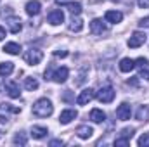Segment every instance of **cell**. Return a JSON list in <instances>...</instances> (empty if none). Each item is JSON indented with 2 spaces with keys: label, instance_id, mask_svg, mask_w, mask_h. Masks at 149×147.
Segmentation results:
<instances>
[{
  "label": "cell",
  "instance_id": "cell-6",
  "mask_svg": "<svg viewBox=\"0 0 149 147\" xmlns=\"http://www.w3.org/2000/svg\"><path fill=\"white\" fill-rule=\"evenodd\" d=\"M94 97H95V92H94L92 88H85V90L80 92V95H78V99H76V104H78V106H85V104H88Z\"/></svg>",
  "mask_w": 149,
  "mask_h": 147
},
{
  "label": "cell",
  "instance_id": "cell-17",
  "mask_svg": "<svg viewBox=\"0 0 149 147\" xmlns=\"http://www.w3.org/2000/svg\"><path fill=\"white\" fill-rule=\"evenodd\" d=\"M9 112H12V114H17V112H21V109H19V107H16V106H12V104L2 102V104H0V116H5V118H9V116H7Z\"/></svg>",
  "mask_w": 149,
  "mask_h": 147
},
{
  "label": "cell",
  "instance_id": "cell-4",
  "mask_svg": "<svg viewBox=\"0 0 149 147\" xmlns=\"http://www.w3.org/2000/svg\"><path fill=\"white\" fill-rule=\"evenodd\" d=\"M146 40H148V35H146L144 31H135V33H132V37L128 38L127 45H128L130 49H137V47L144 45Z\"/></svg>",
  "mask_w": 149,
  "mask_h": 147
},
{
  "label": "cell",
  "instance_id": "cell-24",
  "mask_svg": "<svg viewBox=\"0 0 149 147\" xmlns=\"http://www.w3.org/2000/svg\"><path fill=\"white\" fill-rule=\"evenodd\" d=\"M14 71V62H0V76H9Z\"/></svg>",
  "mask_w": 149,
  "mask_h": 147
},
{
  "label": "cell",
  "instance_id": "cell-15",
  "mask_svg": "<svg viewBox=\"0 0 149 147\" xmlns=\"http://www.w3.org/2000/svg\"><path fill=\"white\" fill-rule=\"evenodd\" d=\"M5 92L9 94V97H12V99H17L19 97V87H17V83L16 81H7L5 83Z\"/></svg>",
  "mask_w": 149,
  "mask_h": 147
},
{
  "label": "cell",
  "instance_id": "cell-14",
  "mask_svg": "<svg viewBox=\"0 0 149 147\" xmlns=\"http://www.w3.org/2000/svg\"><path fill=\"white\" fill-rule=\"evenodd\" d=\"M134 68H135V61H134V59H130V57H123V59L120 61V71H123V73H130Z\"/></svg>",
  "mask_w": 149,
  "mask_h": 147
},
{
  "label": "cell",
  "instance_id": "cell-5",
  "mask_svg": "<svg viewBox=\"0 0 149 147\" xmlns=\"http://www.w3.org/2000/svg\"><path fill=\"white\" fill-rule=\"evenodd\" d=\"M134 128H123L121 132H120V137H116L114 139V146H128L130 144V139L134 137Z\"/></svg>",
  "mask_w": 149,
  "mask_h": 147
},
{
  "label": "cell",
  "instance_id": "cell-37",
  "mask_svg": "<svg viewBox=\"0 0 149 147\" xmlns=\"http://www.w3.org/2000/svg\"><path fill=\"white\" fill-rule=\"evenodd\" d=\"M9 121V118H5V116H0V123H7Z\"/></svg>",
  "mask_w": 149,
  "mask_h": 147
},
{
  "label": "cell",
  "instance_id": "cell-26",
  "mask_svg": "<svg viewBox=\"0 0 149 147\" xmlns=\"http://www.w3.org/2000/svg\"><path fill=\"white\" fill-rule=\"evenodd\" d=\"M24 88L30 90V92L37 90L38 88V80L37 78H26V80H24Z\"/></svg>",
  "mask_w": 149,
  "mask_h": 147
},
{
  "label": "cell",
  "instance_id": "cell-28",
  "mask_svg": "<svg viewBox=\"0 0 149 147\" xmlns=\"http://www.w3.org/2000/svg\"><path fill=\"white\" fill-rule=\"evenodd\" d=\"M137 146H139V147H149V133H144V135H141V137H139Z\"/></svg>",
  "mask_w": 149,
  "mask_h": 147
},
{
  "label": "cell",
  "instance_id": "cell-34",
  "mask_svg": "<svg viewBox=\"0 0 149 147\" xmlns=\"http://www.w3.org/2000/svg\"><path fill=\"white\" fill-rule=\"evenodd\" d=\"M139 7H141V9H148L149 7V0H139Z\"/></svg>",
  "mask_w": 149,
  "mask_h": 147
},
{
  "label": "cell",
  "instance_id": "cell-27",
  "mask_svg": "<svg viewBox=\"0 0 149 147\" xmlns=\"http://www.w3.org/2000/svg\"><path fill=\"white\" fill-rule=\"evenodd\" d=\"M12 142H14L16 146H26V142H28V140H26V135H24V133H16Z\"/></svg>",
  "mask_w": 149,
  "mask_h": 147
},
{
  "label": "cell",
  "instance_id": "cell-32",
  "mask_svg": "<svg viewBox=\"0 0 149 147\" xmlns=\"http://www.w3.org/2000/svg\"><path fill=\"white\" fill-rule=\"evenodd\" d=\"M139 26H141V28H149V17H144V19H141Z\"/></svg>",
  "mask_w": 149,
  "mask_h": 147
},
{
  "label": "cell",
  "instance_id": "cell-36",
  "mask_svg": "<svg viewBox=\"0 0 149 147\" xmlns=\"http://www.w3.org/2000/svg\"><path fill=\"white\" fill-rule=\"evenodd\" d=\"M3 38H5V30H3V28L0 26V42H2Z\"/></svg>",
  "mask_w": 149,
  "mask_h": 147
},
{
  "label": "cell",
  "instance_id": "cell-8",
  "mask_svg": "<svg viewBox=\"0 0 149 147\" xmlns=\"http://www.w3.org/2000/svg\"><path fill=\"white\" fill-rule=\"evenodd\" d=\"M47 19H49V23H50V24L57 26V24H61V23L64 21V12H63L61 9L50 10V12H49V16H47Z\"/></svg>",
  "mask_w": 149,
  "mask_h": 147
},
{
  "label": "cell",
  "instance_id": "cell-33",
  "mask_svg": "<svg viewBox=\"0 0 149 147\" xmlns=\"http://www.w3.org/2000/svg\"><path fill=\"white\" fill-rule=\"evenodd\" d=\"M139 78H144V80H149V71H148V68L146 69H141V76Z\"/></svg>",
  "mask_w": 149,
  "mask_h": 147
},
{
  "label": "cell",
  "instance_id": "cell-12",
  "mask_svg": "<svg viewBox=\"0 0 149 147\" xmlns=\"http://www.w3.org/2000/svg\"><path fill=\"white\" fill-rule=\"evenodd\" d=\"M7 26H9L10 33H19V31H21V28H23L21 19H19V17H16V16H10V17L7 19Z\"/></svg>",
  "mask_w": 149,
  "mask_h": 147
},
{
  "label": "cell",
  "instance_id": "cell-22",
  "mask_svg": "<svg viewBox=\"0 0 149 147\" xmlns=\"http://www.w3.org/2000/svg\"><path fill=\"white\" fill-rule=\"evenodd\" d=\"M66 9L71 12V16H80V12H81V3H80V2H68V3H66Z\"/></svg>",
  "mask_w": 149,
  "mask_h": 147
},
{
  "label": "cell",
  "instance_id": "cell-3",
  "mask_svg": "<svg viewBox=\"0 0 149 147\" xmlns=\"http://www.w3.org/2000/svg\"><path fill=\"white\" fill-rule=\"evenodd\" d=\"M114 95H116V92H114V88L113 87H102L97 94H95V97H97V101L99 102H104V104H109L113 102V99H114Z\"/></svg>",
  "mask_w": 149,
  "mask_h": 147
},
{
  "label": "cell",
  "instance_id": "cell-16",
  "mask_svg": "<svg viewBox=\"0 0 149 147\" xmlns=\"http://www.w3.org/2000/svg\"><path fill=\"white\" fill-rule=\"evenodd\" d=\"M92 133H94V130H92V126H88V125H81V126L76 128V135H78L80 139H83V140L90 139Z\"/></svg>",
  "mask_w": 149,
  "mask_h": 147
},
{
  "label": "cell",
  "instance_id": "cell-30",
  "mask_svg": "<svg viewBox=\"0 0 149 147\" xmlns=\"http://www.w3.org/2000/svg\"><path fill=\"white\" fill-rule=\"evenodd\" d=\"M63 101H64V102H71V101H73V94H71L70 90H66L64 95H63Z\"/></svg>",
  "mask_w": 149,
  "mask_h": 147
},
{
  "label": "cell",
  "instance_id": "cell-11",
  "mask_svg": "<svg viewBox=\"0 0 149 147\" xmlns=\"http://www.w3.org/2000/svg\"><path fill=\"white\" fill-rule=\"evenodd\" d=\"M76 116H78V112L74 109H64L61 112V116H59V121H61V125H68V123L73 121Z\"/></svg>",
  "mask_w": 149,
  "mask_h": 147
},
{
  "label": "cell",
  "instance_id": "cell-29",
  "mask_svg": "<svg viewBox=\"0 0 149 147\" xmlns=\"http://www.w3.org/2000/svg\"><path fill=\"white\" fill-rule=\"evenodd\" d=\"M149 64V61L146 57H139V59H135V68H139V69H146Z\"/></svg>",
  "mask_w": 149,
  "mask_h": 147
},
{
  "label": "cell",
  "instance_id": "cell-39",
  "mask_svg": "<svg viewBox=\"0 0 149 147\" xmlns=\"http://www.w3.org/2000/svg\"><path fill=\"white\" fill-rule=\"evenodd\" d=\"M56 2H57V3H61V5H63V3H66V2H68V0H56Z\"/></svg>",
  "mask_w": 149,
  "mask_h": 147
},
{
  "label": "cell",
  "instance_id": "cell-7",
  "mask_svg": "<svg viewBox=\"0 0 149 147\" xmlns=\"http://www.w3.org/2000/svg\"><path fill=\"white\" fill-rule=\"evenodd\" d=\"M116 116H118V119H121V121L130 119V116H132V107H130V104H127V102L120 104L118 109H116Z\"/></svg>",
  "mask_w": 149,
  "mask_h": 147
},
{
  "label": "cell",
  "instance_id": "cell-13",
  "mask_svg": "<svg viewBox=\"0 0 149 147\" xmlns=\"http://www.w3.org/2000/svg\"><path fill=\"white\" fill-rule=\"evenodd\" d=\"M40 10H42V5H40L38 0H30L26 3V14L28 16H38Z\"/></svg>",
  "mask_w": 149,
  "mask_h": 147
},
{
  "label": "cell",
  "instance_id": "cell-31",
  "mask_svg": "<svg viewBox=\"0 0 149 147\" xmlns=\"http://www.w3.org/2000/svg\"><path fill=\"white\" fill-rule=\"evenodd\" d=\"M54 55H56V57H66V55H68V50H56Z\"/></svg>",
  "mask_w": 149,
  "mask_h": 147
},
{
  "label": "cell",
  "instance_id": "cell-10",
  "mask_svg": "<svg viewBox=\"0 0 149 147\" xmlns=\"http://www.w3.org/2000/svg\"><path fill=\"white\" fill-rule=\"evenodd\" d=\"M68 76H70V69L68 68H57L56 71H54V74H52V80L56 81V83H64L66 80H68Z\"/></svg>",
  "mask_w": 149,
  "mask_h": 147
},
{
  "label": "cell",
  "instance_id": "cell-23",
  "mask_svg": "<svg viewBox=\"0 0 149 147\" xmlns=\"http://www.w3.org/2000/svg\"><path fill=\"white\" fill-rule=\"evenodd\" d=\"M45 135H47V128H45V126H33V128H31V137H33V139L40 140V139H43Z\"/></svg>",
  "mask_w": 149,
  "mask_h": 147
},
{
  "label": "cell",
  "instance_id": "cell-21",
  "mask_svg": "<svg viewBox=\"0 0 149 147\" xmlns=\"http://www.w3.org/2000/svg\"><path fill=\"white\" fill-rule=\"evenodd\" d=\"M70 31H74V33H80L81 30H83V21L80 19V17H74L73 16V19H71V23H70Z\"/></svg>",
  "mask_w": 149,
  "mask_h": 147
},
{
  "label": "cell",
  "instance_id": "cell-35",
  "mask_svg": "<svg viewBox=\"0 0 149 147\" xmlns=\"http://www.w3.org/2000/svg\"><path fill=\"white\" fill-rule=\"evenodd\" d=\"M50 146L54 147V146H63V140H52L50 142Z\"/></svg>",
  "mask_w": 149,
  "mask_h": 147
},
{
  "label": "cell",
  "instance_id": "cell-25",
  "mask_svg": "<svg viewBox=\"0 0 149 147\" xmlns=\"http://www.w3.org/2000/svg\"><path fill=\"white\" fill-rule=\"evenodd\" d=\"M137 119L139 121H148L149 119V107L148 106H141L137 111Z\"/></svg>",
  "mask_w": 149,
  "mask_h": 147
},
{
  "label": "cell",
  "instance_id": "cell-38",
  "mask_svg": "<svg viewBox=\"0 0 149 147\" xmlns=\"http://www.w3.org/2000/svg\"><path fill=\"white\" fill-rule=\"evenodd\" d=\"M90 3H99V2H104V0H88Z\"/></svg>",
  "mask_w": 149,
  "mask_h": 147
},
{
  "label": "cell",
  "instance_id": "cell-1",
  "mask_svg": "<svg viewBox=\"0 0 149 147\" xmlns=\"http://www.w3.org/2000/svg\"><path fill=\"white\" fill-rule=\"evenodd\" d=\"M52 111H54V106L49 99H38L33 104V114L38 118H47L52 114Z\"/></svg>",
  "mask_w": 149,
  "mask_h": 147
},
{
  "label": "cell",
  "instance_id": "cell-40",
  "mask_svg": "<svg viewBox=\"0 0 149 147\" xmlns=\"http://www.w3.org/2000/svg\"><path fill=\"white\" fill-rule=\"evenodd\" d=\"M2 133H3V132H2V130H0V137H2Z\"/></svg>",
  "mask_w": 149,
  "mask_h": 147
},
{
  "label": "cell",
  "instance_id": "cell-20",
  "mask_svg": "<svg viewBox=\"0 0 149 147\" xmlns=\"http://www.w3.org/2000/svg\"><path fill=\"white\" fill-rule=\"evenodd\" d=\"M3 52H7V54H10V55H17V54L21 52V47H19V43H16V42H9V43H5V47H3Z\"/></svg>",
  "mask_w": 149,
  "mask_h": 147
},
{
  "label": "cell",
  "instance_id": "cell-9",
  "mask_svg": "<svg viewBox=\"0 0 149 147\" xmlns=\"http://www.w3.org/2000/svg\"><path fill=\"white\" fill-rule=\"evenodd\" d=\"M90 31H92L94 35H102V33L108 31V26H106V23H104L102 19H94V21L90 23Z\"/></svg>",
  "mask_w": 149,
  "mask_h": 147
},
{
  "label": "cell",
  "instance_id": "cell-2",
  "mask_svg": "<svg viewBox=\"0 0 149 147\" xmlns=\"http://www.w3.org/2000/svg\"><path fill=\"white\" fill-rule=\"evenodd\" d=\"M42 59H43V52H42L40 49H30V50L24 52V61H26L28 64H31V66L40 64Z\"/></svg>",
  "mask_w": 149,
  "mask_h": 147
},
{
  "label": "cell",
  "instance_id": "cell-18",
  "mask_svg": "<svg viewBox=\"0 0 149 147\" xmlns=\"http://www.w3.org/2000/svg\"><path fill=\"white\" fill-rule=\"evenodd\" d=\"M104 19H106L108 23L116 24V23H121V19H123V14H121L120 10H108V12H106V16H104Z\"/></svg>",
  "mask_w": 149,
  "mask_h": 147
},
{
  "label": "cell",
  "instance_id": "cell-19",
  "mask_svg": "<svg viewBox=\"0 0 149 147\" xmlns=\"http://www.w3.org/2000/svg\"><path fill=\"white\" fill-rule=\"evenodd\" d=\"M90 119H92L94 123H104L106 112H104L102 109H92L90 111Z\"/></svg>",
  "mask_w": 149,
  "mask_h": 147
}]
</instances>
